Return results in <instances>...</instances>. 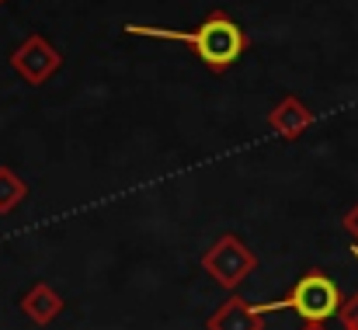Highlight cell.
<instances>
[{
	"mask_svg": "<svg viewBox=\"0 0 358 330\" xmlns=\"http://www.w3.org/2000/svg\"><path fill=\"white\" fill-rule=\"evenodd\" d=\"M299 330H327V327H324V324H303Z\"/></svg>",
	"mask_w": 358,
	"mask_h": 330,
	"instance_id": "cell-11",
	"label": "cell"
},
{
	"mask_svg": "<svg viewBox=\"0 0 358 330\" xmlns=\"http://www.w3.org/2000/svg\"><path fill=\"white\" fill-rule=\"evenodd\" d=\"M313 125V111L306 108L299 98H282L271 115H268V129L275 132V136H282V139H299L306 129Z\"/></svg>",
	"mask_w": 358,
	"mask_h": 330,
	"instance_id": "cell-7",
	"label": "cell"
},
{
	"mask_svg": "<svg viewBox=\"0 0 358 330\" xmlns=\"http://www.w3.org/2000/svg\"><path fill=\"white\" fill-rule=\"evenodd\" d=\"M24 199H28V181L14 167L0 164V216H10Z\"/></svg>",
	"mask_w": 358,
	"mask_h": 330,
	"instance_id": "cell-8",
	"label": "cell"
},
{
	"mask_svg": "<svg viewBox=\"0 0 358 330\" xmlns=\"http://www.w3.org/2000/svg\"><path fill=\"white\" fill-rule=\"evenodd\" d=\"M341 324H345V330H358V296L345 299V306H341Z\"/></svg>",
	"mask_w": 358,
	"mask_h": 330,
	"instance_id": "cell-9",
	"label": "cell"
},
{
	"mask_svg": "<svg viewBox=\"0 0 358 330\" xmlns=\"http://www.w3.org/2000/svg\"><path fill=\"white\" fill-rule=\"evenodd\" d=\"M0 3H3V0H0Z\"/></svg>",
	"mask_w": 358,
	"mask_h": 330,
	"instance_id": "cell-12",
	"label": "cell"
},
{
	"mask_svg": "<svg viewBox=\"0 0 358 330\" xmlns=\"http://www.w3.org/2000/svg\"><path fill=\"white\" fill-rule=\"evenodd\" d=\"M264 327H268V313L261 310V303H247L237 292H230L206 317V330H264Z\"/></svg>",
	"mask_w": 358,
	"mask_h": 330,
	"instance_id": "cell-5",
	"label": "cell"
},
{
	"mask_svg": "<svg viewBox=\"0 0 358 330\" xmlns=\"http://www.w3.org/2000/svg\"><path fill=\"white\" fill-rule=\"evenodd\" d=\"M63 310H66V303H63V296H59L49 282H35V285L21 296V313H24L31 324H38V327H49Z\"/></svg>",
	"mask_w": 358,
	"mask_h": 330,
	"instance_id": "cell-6",
	"label": "cell"
},
{
	"mask_svg": "<svg viewBox=\"0 0 358 330\" xmlns=\"http://www.w3.org/2000/svg\"><path fill=\"white\" fill-rule=\"evenodd\" d=\"M10 70L31 84V87H42L49 84L59 70H63V52L45 38V35H28L14 52H10Z\"/></svg>",
	"mask_w": 358,
	"mask_h": 330,
	"instance_id": "cell-4",
	"label": "cell"
},
{
	"mask_svg": "<svg viewBox=\"0 0 358 330\" xmlns=\"http://www.w3.org/2000/svg\"><path fill=\"white\" fill-rule=\"evenodd\" d=\"M202 271L227 292H237L240 285L257 271V254L240 240L237 233H223L206 254H202Z\"/></svg>",
	"mask_w": 358,
	"mask_h": 330,
	"instance_id": "cell-3",
	"label": "cell"
},
{
	"mask_svg": "<svg viewBox=\"0 0 358 330\" xmlns=\"http://www.w3.org/2000/svg\"><path fill=\"white\" fill-rule=\"evenodd\" d=\"M341 226H345V229H348V236L355 240V254H358V202L345 213V222H341Z\"/></svg>",
	"mask_w": 358,
	"mask_h": 330,
	"instance_id": "cell-10",
	"label": "cell"
},
{
	"mask_svg": "<svg viewBox=\"0 0 358 330\" xmlns=\"http://www.w3.org/2000/svg\"><path fill=\"white\" fill-rule=\"evenodd\" d=\"M341 306H345V296L338 289V282L320 271V268H310L296 278V285L275 299V303H261L264 313H275V310H289L296 313L303 324H327L334 317H341Z\"/></svg>",
	"mask_w": 358,
	"mask_h": 330,
	"instance_id": "cell-2",
	"label": "cell"
},
{
	"mask_svg": "<svg viewBox=\"0 0 358 330\" xmlns=\"http://www.w3.org/2000/svg\"><path fill=\"white\" fill-rule=\"evenodd\" d=\"M125 35L136 38H157V42H181L188 45L213 73H227L237 66V59L247 52V31L240 28L237 17L227 10H209L199 28H160V24H125Z\"/></svg>",
	"mask_w": 358,
	"mask_h": 330,
	"instance_id": "cell-1",
	"label": "cell"
}]
</instances>
